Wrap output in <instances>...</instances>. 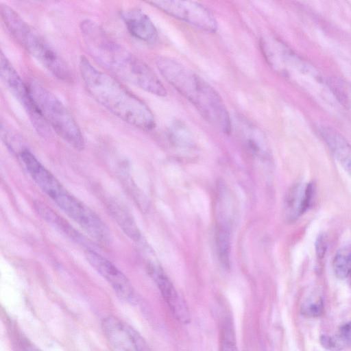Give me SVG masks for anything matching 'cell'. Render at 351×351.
Here are the masks:
<instances>
[{
  "label": "cell",
  "mask_w": 351,
  "mask_h": 351,
  "mask_svg": "<svg viewBox=\"0 0 351 351\" xmlns=\"http://www.w3.org/2000/svg\"><path fill=\"white\" fill-rule=\"evenodd\" d=\"M80 29L88 53L99 64L149 93L160 97L167 95L153 70L113 40L97 23L84 20Z\"/></svg>",
  "instance_id": "obj_1"
},
{
  "label": "cell",
  "mask_w": 351,
  "mask_h": 351,
  "mask_svg": "<svg viewBox=\"0 0 351 351\" xmlns=\"http://www.w3.org/2000/svg\"><path fill=\"white\" fill-rule=\"evenodd\" d=\"M79 70L89 95L102 106L123 121L144 130L155 125L149 107L110 75L98 70L82 56Z\"/></svg>",
  "instance_id": "obj_2"
},
{
  "label": "cell",
  "mask_w": 351,
  "mask_h": 351,
  "mask_svg": "<svg viewBox=\"0 0 351 351\" xmlns=\"http://www.w3.org/2000/svg\"><path fill=\"white\" fill-rule=\"evenodd\" d=\"M156 64L163 77L215 129L229 134L232 122L218 93L198 75L174 59L162 56Z\"/></svg>",
  "instance_id": "obj_3"
},
{
  "label": "cell",
  "mask_w": 351,
  "mask_h": 351,
  "mask_svg": "<svg viewBox=\"0 0 351 351\" xmlns=\"http://www.w3.org/2000/svg\"><path fill=\"white\" fill-rule=\"evenodd\" d=\"M25 169L36 184L69 217L91 237L102 244H109L112 237L106 224L82 202L70 193L27 149L19 152Z\"/></svg>",
  "instance_id": "obj_4"
},
{
  "label": "cell",
  "mask_w": 351,
  "mask_h": 351,
  "mask_svg": "<svg viewBox=\"0 0 351 351\" xmlns=\"http://www.w3.org/2000/svg\"><path fill=\"white\" fill-rule=\"evenodd\" d=\"M0 10L4 25L17 43L56 78L64 82H73L69 65L36 30L8 5L1 4Z\"/></svg>",
  "instance_id": "obj_5"
},
{
  "label": "cell",
  "mask_w": 351,
  "mask_h": 351,
  "mask_svg": "<svg viewBox=\"0 0 351 351\" xmlns=\"http://www.w3.org/2000/svg\"><path fill=\"white\" fill-rule=\"evenodd\" d=\"M27 85L49 127L71 146L77 150H82L85 145L83 135L75 119L65 106L38 81L32 80Z\"/></svg>",
  "instance_id": "obj_6"
},
{
  "label": "cell",
  "mask_w": 351,
  "mask_h": 351,
  "mask_svg": "<svg viewBox=\"0 0 351 351\" xmlns=\"http://www.w3.org/2000/svg\"><path fill=\"white\" fill-rule=\"evenodd\" d=\"M0 73L5 86L23 107L34 129L41 136H48L50 128L40 112L27 84L23 82L2 51L0 56Z\"/></svg>",
  "instance_id": "obj_7"
},
{
  "label": "cell",
  "mask_w": 351,
  "mask_h": 351,
  "mask_svg": "<svg viewBox=\"0 0 351 351\" xmlns=\"http://www.w3.org/2000/svg\"><path fill=\"white\" fill-rule=\"evenodd\" d=\"M148 3L177 19L207 32H215L217 21L210 11L203 5L191 1L160 0Z\"/></svg>",
  "instance_id": "obj_8"
},
{
  "label": "cell",
  "mask_w": 351,
  "mask_h": 351,
  "mask_svg": "<svg viewBox=\"0 0 351 351\" xmlns=\"http://www.w3.org/2000/svg\"><path fill=\"white\" fill-rule=\"evenodd\" d=\"M102 328L108 341L118 351H154L138 331L117 317H106Z\"/></svg>",
  "instance_id": "obj_9"
},
{
  "label": "cell",
  "mask_w": 351,
  "mask_h": 351,
  "mask_svg": "<svg viewBox=\"0 0 351 351\" xmlns=\"http://www.w3.org/2000/svg\"><path fill=\"white\" fill-rule=\"evenodd\" d=\"M85 256L88 263L111 285L119 297L130 302L136 301L129 280L112 263L93 250H87Z\"/></svg>",
  "instance_id": "obj_10"
},
{
  "label": "cell",
  "mask_w": 351,
  "mask_h": 351,
  "mask_svg": "<svg viewBox=\"0 0 351 351\" xmlns=\"http://www.w3.org/2000/svg\"><path fill=\"white\" fill-rule=\"evenodd\" d=\"M147 267L175 319L182 324H189L191 315L188 306L178 294L167 276L152 260L147 261Z\"/></svg>",
  "instance_id": "obj_11"
},
{
  "label": "cell",
  "mask_w": 351,
  "mask_h": 351,
  "mask_svg": "<svg viewBox=\"0 0 351 351\" xmlns=\"http://www.w3.org/2000/svg\"><path fill=\"white\" fill-rule=\"evenodd\" d=\"M121 18L133 37L147 43L156 41L157 30L149 17L141 9L134 8L123 10Z\"/></svg>",
  "instance_id": "obj_12"
},
{
  "label": "cell",
  "mask_w": 351,
  "mask_h": 351,
  "mask_svg": "<svg viewBox=\"0 0 351 351\" xmlns=\"http://www.w3.org/2000/svg\"><path fill=\"white\" fill-rule=\"evenodd\" d=\"M320 133L334 156L351 176V144L331 128H322Z\"/></svg>",
  "instance_id": "obj_13"
},
{
  "label": "cell",
  "mask_w": 351,
  "mask_h": 351,
  "mask_svg": "<svg viewBox=\"0 0 351 351\" xmlns=\"http://www.w3.org/2000/svg\"><path fill=\"white\" fill-rule=\"evenodd\" d=\"M315 193L314 184L293 186L287 197V207L291 219H295L305 213L311 206Z\"/></svg>",
  "instance_id": "obj_14"
},
{
  "label": "cell",
  "mask_w": 351,
  "mask_h": 351,
  "mask_svg": "<svg viewBox=\"0 0 351 351\" xmlns=\"http://www.w3.org/2000/svg\"><path fill=\"white\" fill-rule=\"evenodd\" d=\"M34 206L38 214L40 215L44 220L59 231L65 234L71 239L84 245L88 244L89 242L87 241L80 232L74 229L72 226L47 205L40 201H36L34 203Z\"/></svg>",
  "instance_id": "obj_15"
},
{
  "label": "cell",
  "mask_w": 351,
  "mask_h": 351,
  "mask_svg": "<svg viewBox=\"0 0 351 351\" xmlns=\"http://www.w3.org/2000/svg\"><path fill=\"white\" fill-rule=\"evenodd\" d=\"M221 210L216 227V246L218 256L221 265L230 266V226L228 213Z\"/></svg>",
  "instance_id": "obj_16"
},
{
  "label": "cell",
  "mask_w": 351,
  "mask_h": 351,
  "mask_svg": "<svg viewBox=\"0 0 351 351\" xmlns=\"http://www.w3.org/2000/svg\"><path fill=\"white\" fill-rule=\"evenodd\" d=\"M110 213L125 234L138 242L141 235L138 226L129 210L117 202H110L108 206Z\"/></svg>",
  "instance_id": "obj_17"
},
{
  "label": "cell",
  "mask_w": 351,
  "mask_h": 351,
  "mask_svg": "<svg viewBox=\"0 0 351 351\" xmlns=\"http://www.w3.org/2000/svg\"><path fill=\"white\" fill-rule=\"evenodd\" d=\"M322 345L326 348L339 351L351 343V321L342 325L332 336L323 335L320 338Z\"/></svg>",
  "instance_id": "obj_18"
},
{
  "label": "cell",
  "mask_w": 351,
  "mask_h": 351,
  "mask_svg": "<svg viewBox=\"0 0 351 351\" xmlns=\"http://www.w3.org/2000/svg\"><path fill=\"white\" fill-rule=\"evenodd\" d=\"M333 271L337 278L344 279L351 274V247L339 250L333 261Z\"/></svg>",
  "instance_id": "obj_19"
},
{
  "label": "cell",
  "mask_w": 351,
  "mask_h": 351,
  "mask_svg": "<svg viewBox=\"0 0 351 351\" xmlns=\"http://www.w3.org/2000/svg\"><path fill=\"white\" fill-rule=\"evenodd\" d=\"M220 351H238L232 322L228 317L222 324Z\"/></svg>",
  "instance_id": "obj_20"
},
{
  "label": "cell",
  "mask_w": 351,
  "mask_h": 351,
  "mask_svg": "<svg viewBox=\"0 0 351 351\" xmlns=\"http://www.w3.org/2000/svg\"><path fill=\"white\" fill-rule=\"evenodd\" d=\"M324 305L322 300L308 302L302 308L304 315L308 317H315L319 316L323 312Z\"/></svg>",
  "instance_id": "obj_21"
},
{
  "label": "cell",
  "mask_w": 351,
  "mask_h": 351,
  "mask_svg": "<svg viewBox=\"0 0 351 351\" xmlns=\"http://www.w3.org/2000/svg\"><path fill=\"white\" fill-rule=\"evenodd\" d=\"M327 250V243L325 236L320 234L316 239L315 251L316 254L319 259H322Z\"/></svg>",
  "instance_id": "obj_22"
},
{
  "label": "cell",
  "mask_w": 351,
  "mask_h": 351,
  "mask_svg": "<svg viewBox=\"0 0 351 351\" xmlns=\"http://www.w3.org/2000/svg\"><path fill=\"white\" fill-rule=\"evenodd\" d=\"M21 350L22 351H41L32 343L27 339L21 340Z\"/></svg>",
  "instance_id": "obj_23"
},
{
  "label": "cell",
  "mask_w": 351,
  "mask_h": 351,
  "mask_svg": "<svg viewBox=\"0 0 351 351\" xmlns=\"http://www.w3.org/2000/svg\"><path fill=\"white\" fill-rule=\"evenodd\" d=\"M349 277H350V278H349V281H350V285H351V274H350V275L349 276Z\"/></svg>",
  "instance_id": "obj_24"
},
{
  "label": "cell",
  "mask_w": 351,
  "mask_h": 351,
  "mask_svg": "<svg viewBox=\"0 0 351 351\" xmlns=\"http://www.w3.org/2000/svg\"><path fill=\"white\" fill-rule=\"evenodd\" d=\"M350 101H351V93H350Z\"/></svg>",
  "instance_id": "obj_25"
}]
</instances>
